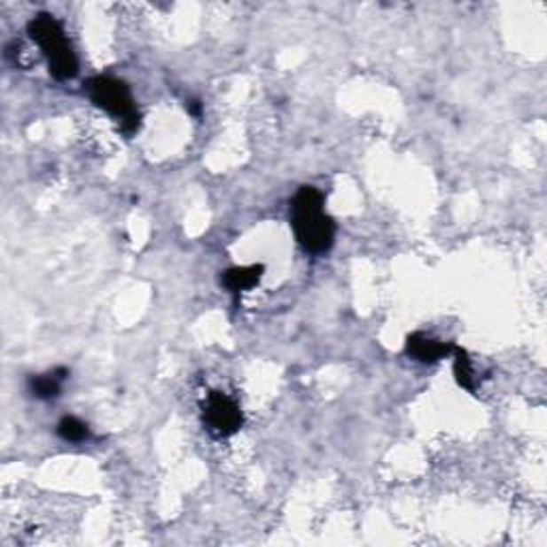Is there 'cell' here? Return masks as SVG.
<instances>
[{"mask_svg":"<svg viewBox=\"0 0 547 547\" xmlns=\"http://www.w3.org/2000/svg\"><path fill=\"white\" fill-rule=\"evenodd\" d=\"M88 95L97 107L105 109L120 120L124 133H135L139 129V113L135 107L133 95L124 82L113 77H95L88 82Z\"/></svg>","mask_w":547,"mask_h":547,"instance_id":"obj_3","label":"cell"},{"mask_svg":"<svg viewBox=\"0 0 547 547\" xmlns=\"http://www.w3.org/2000/svg\"><path fill=\"white\" fill-rule=\"evenodd\" d=\"M66 377H69V372L59 368V370H54V372L43 374V377H35L33 381H30V389H33V394L41 400L56 398V395L60 394V385Z\"/></svg>","mask_w":547,"mask_h":547,"instance_id":"obj_7","label":"cell"},{"mask_svg":"<svg viewBox=\"0 0 547 547\" xmlns=\"http://www.w3.org/2000/svg\"><path fill=\"white\" fill-rule=\"evenodd\" d=\"M453 347L449 342H439L434 338H428L426 333H410L409 340H406V353L410 357H415L417 362L432 363L439 362V359L451 356Z\"/></svg>","mask_w":547,"mask_h":547,"instance_id":"obj_5","label":"cell"},{"mask_svg":"<svg viewBox=\"0 0 547 547\" xmlns=\"http://www.w3.org/2000/svg\"><path fill=\"white\" fill-rule=\"evenodd\" d=\"M291 223L301 248L321 254L333 244V221L323 215V195L315 186H301L291 203Z\"/></svg>","mask_w":547,"mask_h":547,"instance_id":"obj_1","label":"cell"},{"mask_svg":"<svg viewBox=\"0 0 547 547\" xmlns=\"http://www.w3.org/2000/svg\"><path fill=\"white\" fill-rule=\"evenodd\" d=\"M453 374H456V381L462 385V387L468 389V392H475V372H473L471 359H468L466 351L460 347H453Z\"/></svg>","mask_w":547,"mask_h":547,"instance_id":"obj_8","label":"cell"},{"mask_svg":"<svg viewBox=\"0 0 547 547\" xmlns=\"http://www.w3.org/2000/svg\"><path fill=\"white\" fill-rule=\"evenodd\" d=\"M263 265H248V268H231L225 272V285L231 291H246L262 280Z\"/></svg>","mask_w":547,"mask_h":547,"instance_id":"obj_6","label":"cell"},{"mask_svg":"<svg viewBox=\"0 0 547 547\" xmlns=\"http://www.w3.org/2000/svg\"><path fill=\"white\" fill-rule=\"evenodd\" d=\"M207 430L216 436H231L242 428V410L229 395L221 392H212L207 395L206 409H203Z\"/></svg>","mask_w":547,"mask_h":547,"instance_id":"obj_4","label":"cell"},{"mask_svg":"<svg viewBox=\"0 0 547 547\" xmlns=\"http://www.w3.org/2000/svg\"><path fill=\"white\" fill-rule=\"evenodd\" d=\"M28 35L33 36V41L39 43V48L43 50L45 59H48L50 73L56 80L65 82L75 77L77 73V59L73 54L69 39H66L65 30L59 20L50 13H39L33 22L28 24Z\"/></svg>","mask_w":547,"mask_h":547,"instance_id":"obj_2","label":"cell"},{"mask_svg":"<svg viewBox=\"0 0 547 547\" xmlns=\"http://www.w3.org/2000/svg\"><path fill=\"white\" fill-rule=\"evenodd\" d=\"M56 432H59L60 439L69 442H82L83 439H88V434H90V432H88V426L77 419V417H65V419H60Z\"/></svg>","mask_w":547,"mask_h":547,"instance_id":"obj_9","label":"cell"}]
</instances>
